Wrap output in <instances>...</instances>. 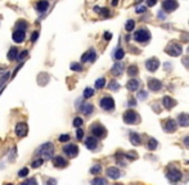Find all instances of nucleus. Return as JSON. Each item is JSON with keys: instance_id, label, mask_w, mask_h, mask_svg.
<instances>
[{"instance_id": "nucleus-43", "label": "nucleus", "mask_w": 189, "mask_h": 185, "mask_svg": "<svg viewBox=\"0 0 189 185\" xmlns=\"http://www.w3.org/2000/svg\"><path fill=\"white\" fill-rule=\"evenodd\" d=\"M76 134H77L76 136H77V139H79V140H81V139L84 138V131H83L81 129H79V130H77V133H76Z\"/></svg>"}, {"instance_id": "nucleus-39", "label": "nucleus", "mask_w": 189, "mask_h": 185, "mask_svg": "<svg viewBox=\"0 0 189 185\" xmlns=\"http://www.w3.org/2000/svg\"><path fill=\"white\" fill-rule=\"evenodd\" d=\"M81 125H83V118L76 117V118L73 119V126H75V127H80Z\"/></svg>"}, {"instance_id": "nucleus-44", "label": "nucleus", "mask_w": 189, "mask_h": 185, "mask_svg": "<svg viewBox=\"0 0 189 185\" xmlns=\"http://www.w3.org/2000/svg\"><path fill=\"white\" fill-rule=\"evenodd\" d=\"M147 92H145V91H140L139 92V94H138V98H139V99H145V98H147Z\"/></svg>"}, {"instance_id": "nucleus-23", "label": "nucleus", "mask_w": 189, "mask_h": 185, "mask_svg": "<svg viewBox=\"0 0 189 185\" xmlns=\"http://www.w3.org/2000/svg\"><path fill=\"white\" fill-rule=\"evenodd\" d=\"M17 54H18V50H17V48H10L9 49V53H8V59L9 61H13V59L17 58Z\"/></svg>"}, {"instance_id": "nucleus-50", "label": "nucleus", "mask_w": 189, "mask_h": 185, "mask_svg": "<svg viewBox=\"0 0 189 185\" xmlns=\"http://www.w3.org/2000/svg\"><path fill=\"white\" fill-rule=\"evenodd\" d=\"M117 3H118V0H113V2H112L113 5H117Z\"/></svg>"}, {"instance_id": "nucleus-14", "label": "nucleus", "mask_w": 189, "mask_h": 185, "mask_svg": "<svg viewBox=\"0 0 189 185\" xmlns=\"http://www.w3.org/2000/svg\"><path fill=\"white\" fill-rule=\"evenodd\" d=\"M85 145H86V148H89V149H95L96 145H98V140L94 136H89L85 139Z\"/></svg>"}, {"instance_id": "nucleus-18", "label": "nucleus", "mask_w": 189, "mask_h": 185, "mask_svg": "<svg viewBox=\"0 0 189 185\" xmlns=\"http://www.w3.org/2000/svg\"><path fill=\"white\" fill-rule=\"evenodd\" d=\"M122 71H123V64H122V62H116L115 63V66L112 67V69H111V72L115 75V76H118V75H121L122 73Z\"/></svg>"}, {"instance_id": "nucleus-24", "label": "nucleus", "mask_w": 189, "mask_h": 185, "mask_svg": "<svg viewBox=\"0 0 189 185\" xmlns=\"http://www.w3.org/2000/svg\"><path fill=\"white\" fill-rule=\"evenodd\" d=\"M164 106H165L166 108L174 107V106H175V100H172L171 98H169V96H165V98H164Z\"/></svg>"}, {"instance_id": "nucleus-38", "label": "nucleus", "mask_w": 189, "mask_h": 185, "mask_svg": "<svg viewBox=\"0 0 189 185\" xmlns=\"http://www.w3.org/2000/svg\"><path fill=\"white\" fill-rule=\"evenodd\" d=\"M21 185H37V183H36L35 179L32 177V179H27V180H26L25 183H22Z\"/></svg>"}, {"instance_id": "nucleus-21", "label": "nucleus", "mask_w": 189, "mask_h": 185, "mask_svg": "<svg viewBox=\"0 0 189 185\" xmlns=\"http://www.w3.org/2000/svg\"><path fill=\"white\" fill-rule=\"evenodd\" d=\"M179 122L183 126H188L189 125V115H185V113H181L179 116Z\"/></svg>"}, {"instance_id": "nucleus-19", "label": "nucleus", "mask_w": 189, "mask_h": 185, "mask_svg": "<svg viewBox=\"0 0 189 185\" xmlns=\"http://www.w3.org/2000/svg\"><path fill=\"white\" fill-rule=\"evenodd\" d=\"M169 179L171 181H177L181 179V173L180 171H177L176 168H171V172L169 173Z\"/></svg>"}, {"instance_id": "nucleus-25", "label": "nucleus", "mask_w": 189, "mask_h": 185, "mask_svg": "<svg viewBox=\"0 0 189 185\" xmlns=\"http://www.w3.org/2000/svg\"><path fill=\"white\" fill-rule=\"evenodd\" d=\"M130 140H131V143H133L134 145L140 144V136H139L137 133H131V134H130Z\"/></svg>"}, {"instance_id": "nucleus-6", "label": "nucleus", "mask_w": 189, "mask_h": 185, "mask_svg": "<svg viewBox=\"0 0 189 185\" xmlns=\"http://www.w3.org/2000/svg\"><path fill=\"white\" fill-rule=\"evenodd\" d=\"M167 53L170 54V56L172 57H177L181 54V46L179 44H176V42H172V44H170L169 46H167Z\"/></svg>"}, {"instance_id": "nucleus-8", "label": "nucleus", "mask_w": 189, "mask_h": 185, "mask_svg": "<svg viewBox=\"0 0 189 185\" xmlns=\"http://www.w3.org/2000/svg\"><path fill=\"white\" fill-rule=\"evenodd\" d=\"M162 8L166 12H172V10H175L177 8V2L176 0H165L162 3Z\"/></svg>"}, {"instance_id": "nucleus-33", "label": "nucleus", "mask_w": 189, "mask_h": 185, "mask_svg": "<svg viewBox=\"0 0 189 185\" xmlns=\"http://www.w3.org/2000/svg\"><path fill=\"white\" fill-rule=\"evenodd\" d=\"M127 71H129V75H130V76H137V73H138V67H137V66H130Z\"/></svg>"}, {"instance_id": "nucleus-46", "label": "nucleus", "mask_w": 189, "mask_h": 185, "mask_svg": "<svg viewBox=\"0 0 189 185\" xmlns=\"http://www.w3.org/2000/svg\"><path fill=\"white\" fill-rule=\"evenodd\" d=\"M156 3H157V0H147L148 7H153V5H156Z\"/></svg>"}, {"instance_id": "nucleus-40", "label": "nucleus", "mask_w": 189, "mask_h": 185, "mask_svg": "<svg viewBox=\"0 0 189 185\" xmlns=\"http://www.w3.org/2000/svg\"><path fill=\"white\" fill-rule=\"evenodd\" d=\"M9 79V72H5L4 75H3V77L0 79V86H3L4 84H5V81H7Z\"/></svg>"}, {"instance_id": "nucleus-51", "label": "nucleus", "mask_w": 189, "mask_h": 185, "mask_svg": "<svg viewBox=\"0 0 189 185\" xmlns=\"http://www.w3.org/2000/svg\"><path fill=\"white\" fill-rule=\"evenodd\" d=\"M5 185H13V184H5Z\"/></svg>"}, {"instance_id": "nucleus-17", "label": "nucleus", "mask_w": 189, "mask_h": 185, "mask_svg": "<svg viewBox=\"0 0 189 185\" xmlns=\"http://www.w3.org/2000/svg\"><path fill=\"white\" fill-rule=\"evenodd\" d=\"M107 175L110 176L111 179H118L121 176V172H120V170L118 168H116V167H110L107 170Z\"/></svg>"}, {"instance_id": "nucleus-47", "label": "nucleus", "mask_w": 189, "mask_h": 185, "mask_svg": "<svg viewBox=\"0 0 189 185\" xmlns=\"http://www.w3.org/2000/svg\"><path fill=\"white\" fill-rule=\"evenodd\" d=\"M145 12V7H137V13H144Z\"/></svg>"}, {"instance_id": "nucleus-35", "label": "nucleus", "mask_w": 189, "mask_h": 185, "mask_svg": "<svg viewBox=\"0 0 189 185\" xmlns=\"http://www.w3.org/2000/svg\"><path fill=\"white\" fill-rule=\"evenodd\" d=\"M108 86H110L111 90H117L118 88H120V84H118L117 81H112V82H110V85H108Z\"/></svg>"}, {"instance_id": "nucleus-32", "label": "nucleus", "mask_w": 189, "mask_h": 185, "mask_svg": "<svg viewBox=\"0 0 189 185\" xmlns=\"http://www.w3.org/2000/svg\"><path fill=\"white\" fill-rule=\"evenodd\" d=\"M42 163H44V158H37V160H35L34 162H32V167L37 168V167H40Z\"/></svg>"}, {"instance_id": "nucleus-15", "label": "nucleus", "mask_w": 189, "mask_h": 185, "mask_svg": "<svg viewBox=\"0 0 189 185\" xmlns=\"http://www.w3.org/2000/svg\"><path fill=\"white\" fill-rule=\"evenodd\" d=\"M148 88H149L150 90H153V91H158V90L162 88V84H161V81L153 79V80H149Z\"/></svg>"}, {"instance_id": "nucleus-28", "label": "nucleus", "mask_w": 189, "mask_h": 185, "mask_svg": "<svg viewBox=\"0 0 189 185\" xmlns=\"http://www.w3.org/2000/svg\"><path fill=\"white\" fill-rule=\"evenodd\" d=\"M134 27H135V22H134L133 19H129L127 22H126V25H125V29H126V31H129V32H130V31H133V30H134Z\"/></svg>"}, {"instance_id": "nucleus-9", "label": "nucleus", "mask_w": 189, "mask_h": 185, "mask_svg": "<svg viewBox=\"0 0 189 185\" xmlns=\"http://www.w3.org/2000/svg\"><path fill=\"white\" fill-rule=\"evenodd\" d=\"M123 121H125L126 123H134V122H137L138 121L137 112H134V111L125 112V115H123Z\"/></svg>"}, {"instance_id": "nucleus-53", "label": "nucleus", "mask_w": 189, "mask_h": 185, "mask_svg": "<svg viewBox=\"0 0 189 185\" xmlns=\"http://www.w3.org/2000/svg\"><path fill=\"white\" fill-rule=\"evenodd\" d=\"M188 50H189V49H188Z\"/></svg>"}, {"instance_id": "nucleus-16", "label": "nucleus", "mask_w": 189, "mask_h": 185, "mask_svg": "<svg viewBox=\"0 0 189 185\" xmlns=\"http://www.w3.org/2000/svg\"><path fill=\"white\" fill-rule=\"evenodd\" d=\"M48 8H49V3H48L46 0H40V2L36 4V9H37V12H39V13L46 12Z\"/></svg>"}, {"instance_id": "nucleus-20", "label": "nucleus", "mask_w": 189, "mask_h": 185, "mask_svg": "<svg viewBox=\"0 0 189 185\" xmlns=\"http://www.w3.org/2000/svg\"><path fill=\"white\" fill-rule=\"evenodd\" d=\"M80 111L83 113H85V115H91L94 111V107L91 104H89V103H84L83 107H80Z\"/></svg>"}, {"instance_id": "nucleus-29", "label": "nucleus", "mask_w": 189, "mask_h": 185, "mask_svg": "<svg viewBox=\"0 0 189 185\" xmlns=\"http://www.w3.org/2000/svg\"><path fill=\"white\" fill-rule=\"evenodd\" d=\"M104 85H106V79L102 77V79H98V80H96V82H95V88H96V89H102Z\"/></svg>"}, {"instance_id": "nucleus-27", "label": "nucleus", "mask_w": 189, "mask_h": 185, "mask_svg": "<svg viewBox=\"0 0 189 185\" xmlns=\"http://www.w3.org/2000/svg\"><path fill=\"white\" fill-rule=\"evenodd\" d=\"M91 185H107V180L103 177H95L93 181H91Z\"/></svg>"}, {"instance_id": "nucleus-26", "label": "nucleus", "mask_w": 189, "mask_h": 185, "mask_svg": "<svg viewBox=\"0 0 189 185\" xmlns=\"http://www.w3.org/2000/svg\"><path fill=\"white\" fill-rule=\"evenodd\" d=\"M123 56H125V53H123V50L120 48V49H116L115 50V54H113V57H115V59H117V61H121V59L123 58Z\"/></svg>"}, {"instance_id": "nucleus-1", "label": "nucleus", "mask_w": 189, "mask_h": 185, "mask_svg": "<svg viewBox=\"0 0 189 185\" xmlns=\"http://www.w3.org/2000/svg\"><path fill=\"white\" fill-rule=\"evenodd\" d=\"M53 152H54V146L52 143H45V144H42L40 145L39 148L36 149L35 152V156H41V157H44V158H52L53 157Z\"/></svg>"}, {"instance_id": "nucleus-3", "label": "nucleus", "mask_w": 189, "mask_h": 185, "mask_svg": "<svg viewBox=\"0 0 189 185\" xmlns=\"http://www.w3.org/2000/svg\"><path fill=\"white\" fill-rule=\"evenodd\" d=\"M90 131L93 134L94 138H104L107 134V130L102 126L100 123H94L93 126L90 127Z\"/></svg>"}, {"instance_id": "nucleus-11", "label": "nucleus", "mask_w": 189, "mask_h": 185, "mask_svg": "<svg viewBox=\"0 0 189 185\" xmlns=\"http://www.w3.org/2000/svg\"><path fill=\"white\" fill-rule=\"evenodd\" d=\"M96 58V54L93 49H90L89 52H86L83 57H81V62H94Z\"/></svg>"}, {"instance_id": "nucleus-10", "label": "nucleus", "mask_w": 189, "mask_h": 185, "mask_svg": "<svg viewBox=\"0 0 189 185\" xmlns=\"http://www.w3.org/2000/svg\"><path fill=\"white\" fill-rule=\"evenodd\" d=\"M145 67H147V69L150 71V72H154V71L160 67L158 59L157 58H150V59H148V61L145 62Z\"/></svg>"}, {"instance_id": "nucleus-22", "label": "nucleus", "mask_w": 189, "mask_h": 185, "mask_svg": "<svg viewBox=\"0 0 189 185\" xmlns=\"http://www.w3.org/2000/svg\"><path fill=\"white\" fill-rule=\"evenodd\" d=\"M139 88V82L137 80H130L129 81V84H127V89L130 90V91H135Z\"/></svg>"}, {"instance_id": "nucleus-12", "label": "nucleus", "mask_w": 189, "mask_h": 185, "mask_svg": "<svg viewBox=\"0 0 189 185\" xmlns=\"http://www.w3.org/2000/svg\"><path fill=\"white\" fill-rule=\"evenodd\" d=\"M25 37H26L25 31H22V30H15L13 32V40L17 42V44H19V42H23L25 41Z\"/></svg>"}, {"instance_id": "nucleus-49", "label": "nucleus", "mask_w": 189, "mask_h": 185, "mask_svg": "<svg viewBox=\"0 0 189 185\" xmlns=\"http://www.w3.org/2000/svg\"><path fill=\"white\" fill-rule=\"evenodd\" d=\"M104 37L108 40V39H111V37H112V35H111V34H108V32H106V34H104Z\"/></svg>"}, {"instance_id": "nucleus-48", "label": "nucleus", "mask_w": 189, "mask_h": 185, "mask_svg": "<svg viewBox=\"0 0 189 185\" xmlns=\"http://www.w3.org/2000/svg\"><path fill=\"white\" fill-rule=\"evenodd\" d=\"M46 185H57V180H54V179H49V180L46 181Z\"/></svg>"}, {"instance_id": "nucleus-13", "label": "nucleus", "mask_w": 189, "mask_h": 185, "mask_svg": "<svg viewBox=\"0 0 189 185\" xmlns=\"http://www.w3.org/2000/svg\"><path fill=\"white\" fill-rule=\"evenodd\" d=\"M53 165L56 167H66L68 165V162H67V160H64L62 156H57L53 158Z\"/></svg>"}, {"instance_id": "nucleus-30", "label": "nucleus", "mask_w": 189, "mask_h": 185, "mask_svg": "<svg viewBox=\"0 0 189 185\" xmlns=\"http://www.w3.org/2000/svg\"><path fill=\"white\" fill-rule=\"evenodd\" d=\"M93 95H94V90L91 88H86L84 90V98H91Z\"/></svg>"}, {"instance_id": "nucleus-34", "label": "nucleus", "mask_w": 189, "mask_h": 185, "mask_svg": "<svg viewBox=\"0 0 189 185\" xmlns=\"http://www.w3.org/2000/svg\"><path fill=\"white\" fill-rule=\"evenodd\" d=\"M27 175H29V168H27V167H23L22 170H19V172H18L19 177H26Z\"/></svg>"}, {"instance_id": "nucleus-36", "label": "nucleus", "mask_w": 189, "mask_h": 185, "mask_svg": "<svg viewBox=\"0 0 189 185\" xmlns=\"http://www.w3.org/2000/svg\"><path fill=\"white\" fill-rule=\"evenodd\" d=\"M90 172L93 173V175H96V173H99V172H100V166H99V165H95L94 167H91V168H90Z\"/></svg>"}, {"instance_id": "nucleus-37", "label": "nucleus", "mask_w": 189, "mask_h": 185, "mask_svg": "<svg viewBox=\"0 0 189 185\" xmlns=\"http://www.w3.org/2000/svg\"><path fill=\"white\" fill-rule=\"evenodd\" d=\"M69 67H71V69H72V71H77V72H80V71L83 69V67H81V64H79V63H72Z\"/></svg>"}, {"instance_id": "nucleus-54", "label": "nucleus", "mask_w": 189, "mask_h": 185, "mask_svg": "<svg viewBox=\"0 0 189 185\" xmlns=\"http://www.w3.org/2000/svg\"><path fill=\"white\" fill-rule=\"evenodd\" d=\"M0 73H2V72H0Z\"/></svg>"}, {"instance_id": "nucleus-2", "label": "nucleus", "mask_w": 189, "mask_h": 185, "mask_svg": "<svg viewBox=\"0 0 189 185\" xmlns=\"http://www.w3.org/2000/svg\"><path fill=\"white\" fill-rule=\"evenodd\" d=\"M134 39L138 42H147L150 39V34L148 30L145 29H139L137 32L134 34Z\"/></svg>"}, {"instance_id": "nucleus-31", "label": "nucleus", "mask_w": 189, "mask_h": 185, "mask_svg": "<svg viewBox=\"0 0 189 185\" xmlns=\"http://www.w3.org/2000/svg\"><path fill=\"white\" fill-rule=\"evenodd\" d=\"M176 129V125H175V121H169L167 122V126H166V130L167 131H174V130Z\"/></svg>"}, {"instance_id": "nucleus-7", "label": "nucleus", "mask_w": 189, "mask_h": 185, "mask_svg": "<svg viewBox=\"0 0 189 185\" xmlns=\"http://www.w3.org/2000/svg\"><path fill=\"white\" fill-rule=\"evenodd\" d=\"M27 133H29V126H27V123H25V122L17 123V126H15V134H17L19 138L26 136Z\"/></svg>"}, {"instance_id": "nucleus-52", "label": "nucleus", "mask_w": 189, "mask_h": 185, "mask_svg": "<svg viewBox=\"0 0 189 185\" xmlns=\"http://www.w3.org/2000/svg\"><path fill=\"white\" fill-rule=\"evenodd\" d=\"M116 185H121V184H116Z\"/></svg>"}, {"instance_id": "nucleus-4", "label": "nucleus", "mask_w": 189, "mask_h": 185, "mask_svg": "<svg viewBox=\"0 0 189 185\" xmlns=\"http://www.w3.org/2000/svg\"><path fill=\"white\" fill-rule=\"evenodd\" d=\"M100 107L106 111H112L115 108V100L111 96H104L100 99Z\"/></svg>"}, {"instance_id": "nucleus-41", "label": "nucleus", "mask_w": 189, "mask_h": 185, "mask_svg": "<svg viewBox=\"0 0 189 185\" xmlns=\"http://www.w3.org/2000/svg\"><path fill=\"white\" fill-rule=\"evenodd\" d=\"M58 140L61 141V143H66V141L69 140V135H61V136L58 138Z\"/></svg>"}, {"instance_id": "nucleus-42", "label": "nucleus", "mask_w": 189, "mask_h": 185, "mask_svg": "<svg viewBox=\"0 0 189 185\" xmlns=\"http://www.w3.org/2000/svg\"><path fill=\"white\" fill-rule=\"evenodd\" d=\"M26 56H27V50H23L22 53H19V54H18L17 59H18V61H22V59H23V58H25Z\"/></svg>"}, {"instance_id": "nucleus-45", "label": "nucleus", "mask_w": 189, "mask_h": 185, "mask_svg": "<svg viewBox=\"0 0 189 185\" xmlns=\"http://www.w3.org/2000/svg\"><path fill=\"white\" fill-rule=\"evenodd\" d=\"M37 37H39V32L35 31V32H34V35L31 36V41H36V40H37Z\"/></svg>"}, {"instance_id": "nucleus-5", "label": "nucleus", "mask_w": 189, "mask_h": 185, "mask_svg": "<svg viewBox=\"0 0 189 185\" xmlns=\"http://www.w3.org/2000/svg\"><path fill=\"white\" fill-rule=\"evenodd\" d=\"M63 152L68 157H76L79 153V148H77L76 144H67V145L63 146Z\"/></svg>"}]
</instances>
